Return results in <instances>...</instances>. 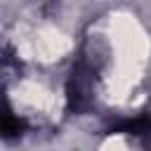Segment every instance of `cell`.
Wrapping results in <instances>:
<instances>
[]
</instances>
